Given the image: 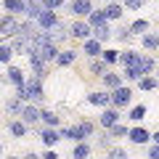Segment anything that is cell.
I'll list each match as a JSON object with an SVG mask.
<instances>
[{
  "label": "cell",
  "mask_w": 159,
  "mask_h": 159,
  "mask_svg": "<svg viewBox=\"0 0 159 159\" xmlns=\"http://www.w3.org/2000/svg\"><path fill=\"white\" fill-rule=\"evenodd\" d=\"M16 96L21 98V101H27V103H43V101H45V88H43V80L32 74V77L27 80V85L16 90Z\"/></svg>",
  "instance_id": "obj_1"
},
{
  "label": "cell",
  "mask_w": 159,
  "mask_h": 159,
  "mask_svg": "<svg viewBox=\"0 0 159 159\" xmlns=\"http://www.w3.org/2000/svg\"><path fill=\"white\" fill-rule=\"evenodd\" d=\"M29 69H32V74H34V77H40V80H45L48 72H51V69H48V61L37 53V48H34V45H32V51H29Z\"/></svg>",
  "instance_id": "obj_2"
},
{
  "label": "cell",
  "mask_w": 159,
  "mask_h": 159,
  "mask_svg": "<svg viewBox=\"0 0 159 159\" xmlns=\"http://www.w3.org/2000/svg\"><path fill=\"white\" fill-rule=\"evenodd\" d=\"M133 88L130 85H119V88H114L111 90V106H117V109H125V106H130L133 103Z\"/></svg>",
  "instance_id": "obj_3"
},
{
  "label": "cell",
  "mask_w": 159,
  "mask_h": 159,
  "mask_svg": "<svg viewBox=\"0 0 159 159\" xmlns=\"http://www.w3.org/2000/svg\"><path fill=\"white\" fill-rule=\"evenodd\" d=\"M69 32H72V40H82L85 43L88 37H93V27L88 19H74L72 24H69Z\"/></svg>",
  "instance_id": "obj_4"
},
{
  "label": "cell",
  "mask_w": 159,
  "mask_h": 159,
  "mask_svg": "<svg viewBox=\"0 0 159 159\" xmlns=\"http://www.w3.org/2000/svg\"><path fill=\"white\" fill-rule=\"evenodd\" d=\"M69 13H72L74 19H88L93 11H96V6H93V0H69Z\"/></svg>",
  "instance_id": "obj_5"
},
{
  "label": "cell",
  "mask_w": 159,
  "mask_h": 159,
  "mask_svg": "<svg viewBox=\"0 0 159 159\" xmlns=\"http://www.w3.org/2000/svg\"><path fill=\"white\" fill-rule=\"evenodd\" d=\"M122 119V109H117V106H106V109H101V114H98V125L103 127V130H109V127H114Z\"/></svg>",
  "instance_id": "obj_6"
},
{
  "label": "cell",
  "mask_w": 159,
  "mask_h": 159,
  "mask_svg": "<svg viewBox=\"0 0 159 159\" xmlns=\"http://www.w3.org/2000/svg\"><path fill=\"white\" fill-rule=\"evenodd\" d=\"M3 69H6V82H8V85H13L16 90L27 85V74H24L21 66H16V64H8V66H3Z\"/></svg>",
  "instance_id": "obj_7"
},
{
  "label": "cell",
  "mask_w": 159,
  "mask_h": 159,
  "mask_svg": "<svg viewBox=\"0 0 159 159\" xmlns=\"http://www.w3.org/2000/svg\"><path fill=\"white\" fill-rule=\"evenodd\" d=\"M19 24H21V21H16L13 13H6V11H3V19H0V32H3V37H6V40L16 37V34H19Z\"/></svg>",
  "instance_id": "obj_8"
},
{
  "label": "cell",
  "mask_w": 159,
  "mask_h": 159,
  "mask_svg": "<svg viewBox=\"0 0 159 159\" xmlns=\"http://www.w3.org/2000/svg\"><path fill=\"white\" fill-rule=\"evenodd\" d=\"M58 24H61V16H58V11H51V8H45V11L40 13V19H37V27L45 29V32H53Z\"/></svg>",
  "instance_id": "obj_9"
},
{
  "label": "cell",
  "mask_w": 159,
  "mask_h": 159,
  "mask_svg": "<svg viewBox=\"0 0 159 159\" xmlns=\"http://www.w3.org/2000/svg\"><path fill=\"white\" fill-rule=\"evenodd\" d=\"M85 101L96 109H106V106H111V90H106V88L103 90H90Z\"/></svg>",
  "instance_id": "obj_10"
},
{
  "label": "cell",
  "mask_w": 159,
  "mask_h": 159,
  "mask_svg": "<svg viewBox=\"0 0 159 159\" xmlns=\"http://www.w3.org/2000/svg\"><path fill=\"white\" fill-rule=\"evenodd\" d=\"M61 138H64L61 135V127H48V125L40 127V141H43V146H45V148H53Z\"/></svg>",
  "instance_id": "obj_11"
},
{
  "label": "cell",
  "mask_w": 159,
  "mask_h": 159,
  "mask_svg": "<svg viewBox=\"0 0 159 159\" xmlns=\"http://www.w3.org/2000/svg\"><path fill=\"white\" fill-rule=\"evenodd\" d=\"M151 135H154V133L148 130V127L135 125V127H130V135H127V141L135 143V146H146V143H151Z\"/></svg>",
  "instance_id": "obj_12"
},
{
  "label": "cell",
  "mask_w": 159,
  "mask_h": 159,
  "mask_svg": "<svg viewBox=\"0 0 159 159\" xmlns=\"http://www.w3.org/2000/svg\"><path fill=\"white\" fill-rule=\"evenodd\" d=\"M37 48V53L43 58H45L48 64H56V58H58V53H61V48H58V43H43V45H34Z\"/></svg>",
  "instance_id": "obj_13"
},
{
  "label": "cell",
  "mask_w": 159,
  "mask_h": 159,
  "mask_svg": "<svg viewBox=\"0 0 159 159\" xmlns=\"http://www.w3.org/2000/svg\"><path fill=\"white\" fill-rule=\"evenodd\" d=\"M111 69V64L109 61H103V56H98V58H90V64H88V72H90V77H96V80H101L103 74Z\"/></svg>",
  "instance_id": "obj_14"
},
{
  "label": "cell",
  "mask_w": 159,
  "mask_h": 159,
  "mask_svg": "<svg viewBox=\"0 0 159 159\" xmlns=\"http://www.w3.org/2000/svg\"><path fill=\"white\" fill-rule=\"evenodd\" d=\"M21 119L27 122L29 127H37V125H40V109H37V103H24Z\"/></svg>",
  "instance_id": "obj_15"
},
{
  "label": "cell",
  "mask_w": 159,
  "mask_h": 159,
  "mask_svg": "<svg viewBox=\"0 0 159 159\" xmlns=\"http://www.w3.org/2000/svg\"><path fill=\"white\" fill-rule=\"evenodd\" d=\"M27 8H29L27 0H3V11L13 13V16H27Z\"/></svg>",
  "instance_id": "obj_16"
},
{
  "label": "cell",
  "mask_w": 159,
  "mask_h": 159,
  "mask_svg": "<svg viewBox=\"0 0 159 159\" xmlns=\"http://www.w3.org/2000/svg\"><path fill=\"white\" fill-rule=\"evenodd\" d=\"M82 53L90 56V58L103 56V43H101V40H96V37H88L85 43H82Z\"/></svg>",
  "instance_id": "obj_17"
},
{
  "label": "cell",
  "mask_w": 159,
  "mask_h": 159,
  "mask_svg": "<svg viewBox=\"0 0 159 159\" xmlns=\"http://www.w3.org/2000/svg\"><path fill=\"white\" fill-rule=\"evenodd\" d=\"M40 125H48V127H61V117H58V111H53V109H45V106H40Z\"/></svg>",
  "instance_id": "obj_18"
},
{
  "label": "cell",
  "mask_w": 159,
  "mask_h": 159,
  "mask_svg": "<svg viewBox=\"0 0 159 159\" xmlns=\"http://www.w3.org/2000/svg\"><path fill=\"white\" fill-rule=\"evenodd\" d=\"M8 43L13 45V51H16V56H29V51H32V40L21 37V34H16V37H11Z\"/></svg>",
  "instance_id": "obj_19"
},
{
  "label": "cell",
  "mask_w": 159,
  "mask_h": 159,
  "mask_svg": "<svg viewBox=\"0 0 159 159\" xmlns=\"http://www.w3.org/2000/svg\"><path fill=\"white\" fill-rule=\"evenodd\" d=\"M122 80H125V74H119V72H111V69H109V72H106V74L101 77V85L106 88V90H114V88L125 85Z\"/></svg>",
  "instance_id": "obj_20"
},
{
  "label": "cell",
  "mask_w": 159,
  "mask_h": 159,
  "mask_svg": "<svg viewBox=\"0 0 159 159\" xmlns=\"http://www.w3.org/2000/svg\"><path fill=\"white\" fill-rule=\"evenodd\" d=\"M103 11H106L109 21H119V19L125 16V3H117V0H111V3H106V6H103Z\"/></svg>",
  "instance_id": "obj_21"
},
{
  "label": "cell",
  "mask_w": 159,
  "mask_h": 159,
  "mask_svg": "<svg viewBox=\"0 0 159 159\" xmlns=\"http://www.w3.org/2000/svg\"><path fill=\"white\" fill-rule=\"evenodd\" d=\"M27 122H24L21 117H16V119H11V122H8V135H13V138H24L27 135Z\"/></svg>",
  "instance_id": "obj_22"
},
{
  "label": "cell",
  "mask_w": 159,
  "mask_h": 159,
  "mask_svg": "<svg viewBox=\"0 0 159 159\" xmlns=\"http://www.w3.org/2000/svg\"><path fill=\"white\" fill-rule=\"evenodd\" d=\"M122 74H125V80H130V82H138L141 77H146L141 61H138V64H130V66H122Z\"/></svg>",
  "instance_id": "obj_23"
},
{
  "label": "cell",
  "mask_w": 159,
  "mask_h": 159,
  "mask_svg": "<svg viewBox=\"0 0 159 159\" xmlns=\"http://www.w3.org/2000/svg\"><path fill=\"white\" fill-rule=\"evenodd\" d=\"M37 29H40L37 21H32V19H27V16H24V21L19 24V34H21V37H27V40H32Z\"/></svg>",
  "instance_id": "obj_24"
},
{
  "label": "cell",
  "mask_w": 159,
  "mask_h": 159,
  "mask_svg": "<svg viewBox=\"0 0 159 159\" xmlns=\"http://www.w3.org/2000/svg\"><path fill=\"white\" fill-rule=\"evenodd\" d=\"M157 88H159L157 74H146V77L138 80V90H143V93H151V90H157Z\"/></svg>",
  "instance_id": "obj_25"
},
{
  "label": "cell",
  "mask_w": 159,
  "mask_h": 159,
  "mask_svg": "<svg viewBox=\"0 0 159 159\" xmlns=\"http://www.w3.org/2000/svg\"><path fill=\"white\" fill-rule=\"evenodd\" d=\"M143 58L141 51H122L119 53V66H130V64H138Z\"/></svg>",
  "instance_id": "obj_26"
},
{
  "label": "cell",
  "mask_w": 159,
  "mask_h": 159,
  "mask_svg": "<svg viewBox=\"0 0 159 159\" xmlns=\"http://www.w3.org/2000/svg\"><path fill=\"white\" fill-rule=\"evenodd\" d=\"M90 143L88 141H80V143H74V148H72V159H90Z\"/></svg>",
  "instance_id": "obj_27"
},
{
  "label": "cell",
  "mask_w": 159,
  "mask_h": 159,
  "mask_svg": "<svg viewBox=\"0 0 159 159\" xmlns=\"http://www.w3.org/2000/svg\"><path fill=\"white\" fill-rule=\"evenodd\" d=\"M24 103H27V101H21V98H8V101H6V111L8 114H11V117H21V109H24Z\"/></svg>",
  "instance_id": "obj_28"
},
{
  "label": "cell",
  "mask_w": 159,
  "mask_h": 159,
  "mask_svg": "<svg viewBox=\"0 0 159 159\" xmlns=\"http://www.w3.org/2000/svg\"><path fill=\"white\" fill-rule=\"evenodd\" d=\"M13 53H16V51H13V45H11V43L6 40V43L0 45V64H3V66L13 64Z\"/></svg>",
  "instance_id": "obj_29"
},
{
  "label": "cell",
  "mask_w": 159,
  "mask_h": 159,
  "mask_svg": "<svg viewBox=\"0 0 159 159\" xmlns=\"http://www.w3.org/2000/svg\"><path fill=\"white\" fill-rule=\"evenodd\" d=\"M74 58H77V51H72V48H64V51L58 53L56 64H58V66H72V64H74Z\"/></svg>",
  "instance_id": "obj_30"
},
{
  "label": "cell",
  "mask_w": 159,
  "mask_h": 159,
  "mask_svg": "<svg viewBox=\"0 0 159 159\" xmlns=\"http://www.w3.org/2000/svg\"><path fill=\"white\" fill-rule=\"evenodd\" d=\"M141 45L146 48V51H157L159 48V32H146L141 37Z\"/></svg>",
  "instance_id": "obj_31"
},
{
  "label": "cell",
  "mask_w": 159,
  "mask_h": 159,
  "mask_svg": "<svg viewBox=\"0 0 159 159\" xmlns=\"http://www.w3.org/2000/svg\"><path fill=\"white\" fill-rule=\"evenodd\" d=\"M93 37L101 40V43H109V40L114 37V32H111V27H109V24H101V27H93Z\"/></svg>",
  "instance_id": "obj_32"
},
{
  "label": "cell",
  "mask_w": 159,
  "mask_h": 159,
  "mask_svg": "<svg viewBox=\"0 0 159 159\" xmlns=\"http://www.w3.org/2000/svg\"><path fill=\"white\" fill-rule=\"evenodd\" d=\"M88 21H90V27H101V24H109V16L103 8H96V11L88 16Z\"/></svg>",
  "instance_id": "obj_33"
},
{
  "label": "cell",
  "mask_w": 159,
  "mask_h": 159,
  "mask_svg": "<svg viewBox=\"0 0 159 159\" xmlns=\"http://www.w3.org/2000/svg\"><path fill=\"white\" fill-rule=\"evenodd\" d=\"M148 27H151V24H148V19H135V21L130 24V32H133V34H141V37H143V34L148 32Z\"/></svg>",
  "instance_id": "obj_34"
},
{
  "label": "cell",
  "mask_w": 159,
  "mask_h": 159,
  "mask_svg": "<svg viewBox=\"0 0 159 159\" xmlns=\"http://www.w3.org/2000/svg\"><path fill=\"white\" fill-rule=\"evenodd\" d=\"M141 66H143V72H146V74H154V72H157V66H159V64H157V58H154L151 53H146V56L141 58Z\"/></svg>",
  "instance_id": "obj_35"
},
{
  "label": "cell",
  "mask_w": 159,
  "mask_h": 159,
  "mask_svg": "<svg viewBox=\"0 0 159 159\" xmlns=\"http://www.w3.org/2000/svg\"><path fill=\"white\" fill-rule=\"evenodd\" d=\"M109 135H111V138H127V135H130V127L122 125V122H117L114 127H109Z\"/></svg>",
  "instance_id": "obj_36"
},
{
  "label": "cell",
  "mask_w": 159,
  "mask_h": 159,
  "mask_svg": "<svg viewBox=\"0 0 159 159\" xmlns=\"http://www.w3.org/2000/svg\"><path fill=\"white\" fill-rule=\"evenodd\" d=\"M146 111H148V109L143 106V103H135V106H133V109H130L127 114H130V119H133V122H143V117H146Z\"/></svg>",
  "instance_id": "obj_37"
},
{
  "label": "cell",
  "mask_w": 159,
  "mask_h": 159,
  "mask_svg": "<svg viewBox=\"0 0 159 159\" xmlns=\"http://www.w3.org/2000/svg\"><path fill=\"white\" fill-rule=\"evenodd\" d=\"M106 159H130V157H127V151L122 146H111L109 154H106Z\"/></svg>",
  "instance_id": "obj_38"
},
{
  "label": "cell",
  "mask_w": 159,
  "mask_h": 159,
  "mask_svg": "<svg viewBox=\"0 0 159 159\" xmlns=\"http://www.w3.org/2000/svg\"><path fill=\"white\" fill-rule=\"evenodd\" d=\"M130 37H135V34L130 32V27H119L117 32H114V40H119V43H127Z\"/></svg>",
  "instance_id": "obj_39"
},
{
  "label": "cell",
  "mask_w": 159,
  "mask_h": 159,
  "mask_svg": "<svg viewBox=\"0 0 159 159\" xmlns=\"http://www.w3.org/2000/svg\"><path fill=\"white\" fill-rule=\"evenodd\" d=\"M103 61H109L114 66V64H119V53L114 51V48H103Z\"/></svg>",
  "instance_id": "obj_40"
},
{
  "label": "cell",
  "mask_w": 159,
  "mask_h": 159,
  "mask_svg": "<svg viewBox=\"0 0 159 159\" xmlns=\"http://www.w3.org/2000/svg\"><path fill=\"white\" fill-rule=\"evenodd\" d=\"M122 3H125L127 11H141V8L146 6V0H122Z\"/></svg>",
  "instance_id": "obj_41"
},
{
  "label": "cell",
  "mask_w": 159,
  "mask_h": 159,
  "mask_svg": "<svg viewBox=\"0 0 159 159\" xmlns=\"http://www.w3.org/2000/svg\"><path fill=\"white\" fill-rule=\"evenodd\" d=\"M43 6H45V8H51V11H58V8H64V6H66V0H43Z\"/></svg>",
  "instance_id": "obj_42"
},
{
  "label": "cell",
  "mask_w": 159,
  "mask_h": 159,
  "mask_svg": "<svg viewBox=\"0 0 159 159\" xmlns=\"http://www.w3.org/2000/svg\"><path fill=\"white\" fill-rule=\"evenodd\" d=\"M146 159H159V143H151V146H148Z\"/></svg>",
  "instance_id": "obj_43"
},
{
  "label": "cell",
  "mask_w": 159,
  "mask_h": 159,
  "mask_svg": "<svg viewBox=\"0 0 159 159\" xmlns=\"http://www.w3.org/2000/svg\"><path fill=\"white\" fill-rule=\"evenodd\" d=\"M111 141H114V138L109 135V133H98V146H109Z\"/></svg>",
  "instance_id": "obj_44"
},
{
  "label": "cell",
  "mask_w": 159,
  "mask_h": 159,
  "mask_svg": "<svg viewBox=\"0 0 159 159\" xmlns=\"http://www.w3.org/2000/svg\"><path fill=\"white\" fill-rule=\"evenodd\" d=\"M43 159H58V154L53 151V148H45V151H43Z\"/></svg>",
  "instance_id": "obj_45"
},
{
  "label": "cell",
  "mask_w": 159,
  "mask_h": 159,
  "mask_svg": "<svg viewBox=\"0 0 159 159\" xmlns=\"http://www.w3.org/2000/svg\"><path fill=\"white\" fill-rule=\"evenodd\" d=\"M24 159H43V154H34V151H27V154H24Z\"/></svg>",
  "instance_id": "obj_46"
},
{
  "label": "cell",
  "mask_w": 159,
  "mask_h": 159,
  "mask_svg": "<svg viewBox=\"0 0 159 159\" xmlns=\"http://www.w3.org/2000/svg\"><path fill=\"white\" fill-rule=\"evenodd\" d=\"M151 143H159V130H157V133L151 135Z\"/></svg>",
  "instance_id": "obj_47"
},
{
  "label": "cell",
  "mask_w": 159,
  "mask_h": 159,
  "mask_svg": "<svg viewBox=\"0 0 159 159\" xmlns=\"http://www.w3.org/2000/svg\"><path fill=\"white\" fill-rule=\"evenodd\" d=\"M3 159H24V154H21V157H13V154H6Z\"/></svg>",
  "instance_id": "obj_48"
},
{
  "label": "cell",
  "mask_w": 159,
  "mask_h": 159,
  "mask_svg": "<svg viewBox=\"0 0 159 159\" xmlns=\"http://www.w3.org/2000/svg\"><path fill=\"white\" fill-rule=\"evenodd\" d=\"M90 159H106V157H90Z\"/></svg>",
  "instance_id": "obj_49"
},
{
  "label": "cell",
  "mask_w": 159,
  "mask_h": 159,
  "mask_svg": "<svg viewBox=\"0 0 159 159\" xmlns=\"http://www.w3.org/2000/svg\"><path fill=\"white\" fill-rule=\"evenodd\" d=\"M154 74H157V80H159V66H157V72H154Z\"/></svg>",
  "instance_id": "obj_50"
},
{
  "label": "cell",
  "mask_w": 159,
  "mask_h": 159,
  "mask_svg": "<svg viewBox=\"0 0 159 159\" xmlns=\"http://www.w3.org/2000/svg\"><path fill=\"white\" fill-rule=\"evenodd\" d=\"M106 3H111V0H106Z\"/></svg>",
  "instance_id": "obj_51"
}]
</instances>
